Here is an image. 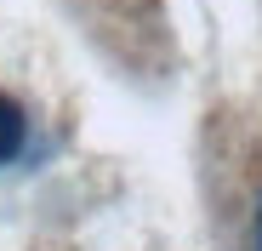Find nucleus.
<instances>
[{
	"label": "nucleus",
	"mask_w": 262,
	"mask_h": 251,
	"mask_svg": "<svg viewBox=\"0 0 262 251\" xmlns=\"http://www.w3.org/2000/svg\"><path fill=\"white\" fill-rule=\"evenodd\" d=\"M29 149V114L12 92H0V165H17Z\"/></svg>",
	"instance_id": "nucleus-1"
},
{
	"label": "nucleus",
	"mask_w": 262,
	"mask_h": 251,
	"mask_svg": "<svg viewBox=\"0 0 262 251\" xmlns=\"http://www.w3.org/2000/svg\"><path fill=\"white\" fill-rule=\"evenodd\" d=\"M251 251H262V205H256V228H251Z\"/></svg>",
	"instance_id": "nucleus-2"
}]
</instances>
